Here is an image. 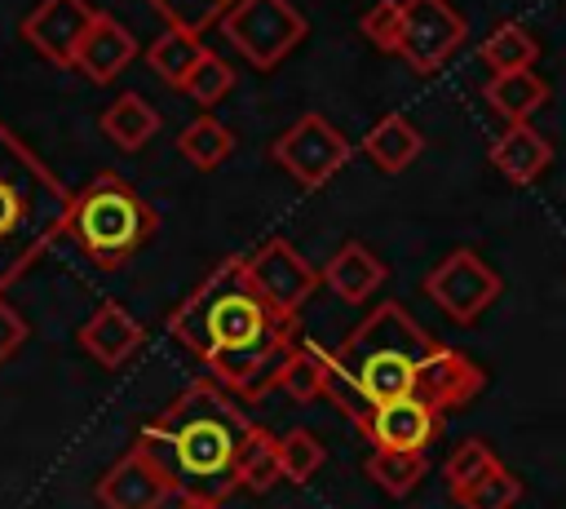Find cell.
I'll return each instance as SVG.
<instances>
[{"mask_svg": "<svg viewBox=\"0 0 566 509\" xmlns=\"http://www.w3.org/2000/svg\"><path fill=\"white\" fill-rule=\"evenodd\" d=\"M168 332L239 398H265L279 389V372L296 345V319L279 314L256 292L243 257L217 261L177 301Z\"/></svg>", "mask_w": 566, "mask_h": 509, "instance_id": "6da1fadb", "label": "cell"}, {"mask_svg": "<svg viewBox=\"0 0 566 509\" xmlns=\"http://www.w3.org/2000/svg\"><path fill=\"white\" fill-rule=\"evenodd\" d=\"M256 425L239 407V394L221 381L186 385L159 416L137 429V447L168 474L177 496L226 500L239 487V451Z\"/></svg>", "mask_w": 566, "mask_h": 509, "instance_id": "7a4b0ae2", "label": "cell"}, {"mask_svg": "<svg viewBox=\"0 0 566 509\" xmlns=\"http://www.w3.org/2000/svg\"><path fill=\"white\" fill-rule=\"evenodd\" d=\"M429 345L433 336L398 301H380L345 336V345L332 350L323 398H332L363 429L380 403L416 394V376H420Z\"/></svg>", "mask_w": 566, "mask_h": 509, "instance_id": "3957f363", "label": "cell"}, {"mask_svg": "<svg viewBox=\"0 0 566 509\" xmlns=\"http://www.w3.org/2000/svg\"><path fill=\"white\" fill-rule=\"evenodd\" d=\"M71 190L0 124V292L18 283L44 248L66 235Z\"/></svg>", "mask_w": 566, "mask_h": 509, "instance_id": "277c9868", "label": "cell"}, {"mask_svg": "<svg viewBox=\"0 0 566 509\" xmlns=\"http://www.w3.org/2000/svg\"><path fill=\"white\" fill-rule=\"evenodd\" d=\"M66 235L93 266L115 270L159 235V212L119 173H97L71 195Z\"/></svg>", "mask_w": 566, "mask_h": 509, "instance_id": "5b68a950", "label": "cell"}, {"mask_svg": "<svg viewBox=\"0 0 566 509\" xmlns=\"http://www.w3.org/2000/svg\"><path fill=\"white\" fill-rule=\"evenodd\" d=\"M217 27L256 71H274L310 35V22L292 0H234Z\"/></svg>", "mask_w": 566, "mask_h": 509, "instance_id": "8992f818", "label": "cell"}, {"mask_svg": "<svg viewBox=\"0 0 566 509\" xmlns=\"http://www.w3.org/2000/svg\"><path fill=\"white\" fill-rule=\"evenodd\" d=\"M270 155L305 186V190H323L349 159V142L340 128H332L318 111L301 115L292 128H283L270 146Z\"/></svg>", "mask_w": 566, "mask_h": 509, "instance_id": "52a82bcc", "label": "cell"}, {"mask_svg": "<svg viewBox=\"0 0 566 509\" xmlns=\"http://www.w3.org/2000/svg\"><path fill=\"white\" fill-rule=\"evenodd\" d=\"M424 297L455 323H478V314L500 297V274L473 248H455L424 274Z\"/></svg>", "mask_w": 566, "mask_h": 509, "instance_id": "ba28073f", "label": "cell"}, {"mask_svg": "<svg viewBox=\"0 0 566 509\" xmlns=\"http://www.w3.org/2000/svg\"><path fill=\"white\" fill-rule=\"evenodd\" d=\"M464 44V18L447 0H402V27H398V58L433 75L447 66V58Z\"/></svg>", "mask_w": 566, "mask_h": 509, "instance_id": "9c48e42d", "label": "cell"}, {"mask_svg": "<svg viewBox=\"0 0 566 509\" xmlns=\"http://www.w3.org/2000/svg\"><path fill=\"white\" fill-rule=\"evenodd\" d=\"M248 274H252V283H256V292L279 310V314H287V319H296L301 314V305L314 297V288L323 283V270H314L287 239H265V243H256L248 257Z\"/></svg>", "mask_w": 566, "mask_h": 509, "instance_id": "30bf717a", "label": "cell"}, {"mask_svg": "<svg viewBox=\"0 0 566 509\" xmlns=\"http://www.w3.org/2000/svg\"><path fill=\"white\" fill-rule=\"evenodd\" d=\"M93 18H97V9L88 0H40L22 18V40L53 66H75L80 40L88 35Z\"/></svg>", "mask_w": 566, "mask_h": 509, "instance_id": "8fae6325", "label": "cell"}, {"mask_svg": "<svg viewBox=\"0 0 566 509\" xmlns=\"http://www.w3.org/2000/svg\"><path fill=\"white\" fill-rule=\"evenodd\" d=\"M93 496H97L102 509H159V505H168V500L177 496V487H172L168 474L133 443V447L97 478Z\"/></svg>", "mask_w": 566, "mask_h": 509, "instance_id": "7c38bea8", "label": "cell"}, {"mask_svg": "<svg viewBox=\"0 0 566 509\" xmlns=\"http://www.w3.org/2000/svg\"><path fill=\"white\" fill-rule=\"evenodd\" d=\"M482 385H486V372L469 354L433 341L416 376V398H424L438 412H455V407H469L482 394Z\"/></svg>", "mask_w": 566, "mask_h": 509, "instance_id": "4fadbf2b", "label": "cell"}, {"mask_svg": "<svg viewBox=\"0 0 566 509\" xmlns=\"http://www.w3.org/2000/svg\"><path fill=\"white\" fill-rule=\"evenodd\" d=\"M438 425H442V412L429 407L424 398L416 394H402V398H389L380 403L363 434L376 443V447H398V451H424L433 438H438Z\"/></svg>", "mask_w": 566, "mask_h": 509, "instance_id": "5bb4252c", "label": "cell"}, {"mask_svg": "<svg viewBox=\"0 0 566 509\" xmlns=\"http://www.w3.org/2000/svg\"><path fill=\"white\" fill-rule=\"evenodd\" d=\"M75 336H80V350H84L97 367L115 372V367H124V363L137 354V345H142L146 332H142V323H137L119 301H102Z\"/></svg>", "mask_w": 566, "mask_h": 509, "instance_id": "9a60e30c", "label": "cell"}, {"mask_svg": "<svg viewBox=\"0 0 566 509\" xmlns=\"http://www.w3.org/2000/svg\"><path fill=\"white\" fill-rule=\"evenodd\" d=\"M137 58V40L124 22H115L111 13H97L88 35L80 40V53H75V71L88 75L93 84H111L128 62Z\"/></svg>", "mask_w": 566, "mask_h": 509, "instance_id": "2e32d148", "label": "cell"}, {"mask_svg": "<svg viewBox=\"0 0 566 509\" xmlns=\"http://www.w3.org/2000/svg\"><path fill=\"white\" fill-rule=\"evenodd\" d=\"M323 283H327L340 301L363 305V301H371V292L385 283V261H380L367 243L345 239V243L327 257V266H323Z\"/></svg>", "mask_w": 566, "mask_h": 509, "instance_id": "e0dca14e", "label": "cell"}, {"mask_svg": "<svg viewBox=\"0 0 566 509\" xmlns=\"http://www.w3.org/2000/svg\"><path fill=\"white\" fill-rule=\"evenodd\" d=\"M553 159V146L544 133H535L531 124H509L495 142H491V164L513 181V186H531Z\"/></svg>", "mask_w": 566, "mask_h": 509, "instance_id": "ac0fdd59", "label": "cell"}, {"mask_svg": "<svg viewBox=\"0 0 566 509\" xmlns=\"http://www.w3.org/2000/svg\"><path fill=\"white\" fill-rule=\"evenodd\" d=\"M424 150L420 128L407 115H380L367 133H363V155L380 168V173H402L407 164H416Z\"/></svg>", "mask_w": 566, "mask_h": 509, "instance_id": "d6986e66", "label": "cell"}, {"mask_svg": "<svg viewBox=\"0 0 566 509\" xmlns=\"http://www.w3.org/2000/svg\"><path fill=\"white\" fill-rule=\"evenodd\" d=\"M482 93H486V106H491L504 124H526L531 111L544 106L548 84H544L535 71H500V75L486 80Z\"/></svg>", "mask_w": 566, "mask_h": 509, "instance_id": "ffe728a7", "label": "cell"}, {"mask_svg": "<svg viewBox=\"0 0 566 509\" xmlns=\"http://www.w3.org/2000/svg\"><path fill=\"white\" fill-rule=\"evenodd\" d=\"M203 53H208V49H203L199 31H186V27H168V31H159V35L146 44V62H150V71H155L168 89H181L186 75L199 66Z\"/></svg>", "mask_w": 566, "mask_h": 509, "instance_id": "44dd1931", "label": "cell"}, {"mask_svg": "<svg viewBox=\"0 0 566 509\" xmlns=\"http://www.w3.org/2000/svg\"><path fill=\"white\" fill-rule=\"evenodd\" d=\"M102 133L124 146V150H142L155 133H159V111L142 97V93H119L106 111H102Z\"/></svg>", "mask_w": 566, "mask_h": 509, "instance_id": "7402d4cb", "label": "cell"}, {"mask_svg": "<svg viewBox=\"0 0 566 509\" xmlns=\"http://www.w3.org/2000/svg\"><path fill=\"white\" fill-rule=\"evenodd\" d=\"M327 359H332V350H323V345L296 336V345H292V354H287V363H283V372H279V389H283L292 403H314V398H323V389H327Z\"/></svg>", "mask_w": 566, "mask_h": 509, "instance_id": "603a6c76", "label": "cell"}, {"mask_svg": "<svg viewBox=\"0 0 566 509\" xmlns=\"http://www.w3.org/2000/svg\"><path fill=\"white\" fill-rule=\"evenodd\" d=\"M367 478L385 491V496H411L424 478V451H398V447H376L367 456Z\"/></svg>", "mask_w": 566, "mask_h": 509, "instance_id": "cb8c5ba5", "label": "cell"}, {"mask_svg": "<svg viewBox=\"0 0 566 509\" xmlns=\"http://www.w3.org/2000/svg\"><path fill=\"white\" fill-rule=\"evenodd\" d=\"M535 58H539V44H535V35L522 22H500L482 40V62L491 66V75H500V71H531Z\"/></svg>", "mask_w": 566, "mask_h": 509, "instance_id": "d4e9b609", "label": "cell"}, {"mask_svg": "<svg viewBox=\"0 0 566 509\" xmlns=\"http://www.w3.org/2000/svg\"><path fill=\"white\" fill-rule=\"evenodd\" d=\"M177 150H181L186 164H195V168L208 173V168H217V164L230 159V150H234V133H230L226 124H217L212 115H199V120H190V124L181 128Z\"/></svg>", "mask_w": 566, "mask_h": 509, "instance_id": "484cf974", "label": "cell"}, {"mask_svg": "<svg viewBox=\"0 0 566 509\" xmlns=\"http://www.w3.org/2000/svg\"><path fill=\"white\" fill-rule=\"evenodd\" d=\"M239 487L248 491H270L274 482H283V456H279V438L270 429H252L243 451H239Z\"/></svg>", "mask_w": 566, "mask_h": 509, "instance_id": "4316f807", "label": "cell"}, {"mask_svg": "<svg viewBox=\"0 0 566 509\" xmlns=\"http://www.w3.org/2000/svg\"><path fill=\"white\" fill-rule=\"evenodd\" d=\"M495 465H500V460H495V451H491L482 438H464V443L447 456V465H442L451 496H464V491H469L478 478H486Z\"/></svg>", "mask_w": 566, "mask_h": 509, "instance_id": "83f0119b", "label": "cell"}, {"mask_svg": "<svg viewBox=\"0 0 566 509\" xmlns=\"http://www.w3.org/2000/svg\"><path fill=\"white\" fill-rule=\"evenodd\" d=\"M460 509H513L522 500V478L504 465H495L486 478H478L464 496H455Z\"/></svg>", "mask_w": 566, "mask_h": 509, "instance_id": "f1b7e54d", "label": "cell"}, {"mask_svg": "<svg viewBox=\"0 0 566 509\" xmlns=\"http://www.w3.org/2000/svg\"><path fill=\"white\" fill-rule=\"evenodd\" d=\"M234 89V71H230V62L226 58H217L212 49L199 58V66L186 75V84H181V93L186 97H195L199 106H217L226 93Z\"/></svg>", "mask_w": 566, "mask_h": 509, "instance_id": "f546056e", "label": "cell"}, {"mask_svg": "<svg viewBox=\"0 0 566 509\" xmlns=\"http://www.w3.org/2000/svg\"><path fill=\"white\" fill-rule=\"evenodd\" d=\"M279 456H283V478L287 482H310L323 469V443L310 429H287L279 438Z\"/></svg>", "mask_w": 566, "mask_h": 509, "instance_id": "4dcf8cb0", "label": "cell"}, {"mask_svg": "<svg viewBox=\"0 0 566 509\" xmlns=\"http://www.w3.org/2000/svg\"><path fill=\"white\" fill-rule=\"evenodd\" d=\"M159 18H168V27H186V31H208L217 27L234 0H146Z\"/></svg>", "mask_w": 566, "mask_h": 509, "instance_id": "1f68e13d", "label": "cell"}, {"mask_svg": "<svg viewBox=\"0 0 566 509\" xmlns=\"http://www.w3.org/2000/svg\"><path fill=\"white\" fill-rule=\"evenodd\" d=\"M398 27H402V0H376L363 18H358V31L385 49V53H398Z\"/></svg>", "mask_w": 566, "mask_h": 509, "instance_id": "d6a6232c", "label": "cell"}, {"mask_svg": "<svg viewBox=\"0 0 566 509\" xmlns=\"http://www.w3.org/2000/svg\"><path fill=\"white\" fill-rule=\"evenodd\" d=\"M22 341H27V319L0 297V363H4Z\"/></svg>", "mask_w": 566, "mask_h": 509, "instance_id": "836d02e7", "label": "cell"}, {"mask_svg": "<svg viewBox=\"0 0 566 509\" xmlns=\"http://www.w3.org/2000/svg\"><path fill=\"white\" fill-rule=\"evenodd\" d=\"M172 509H221V500H203V496H177Z\"/></svg>", "mask_w": 566, "mask_h": 509, "instance_id": "e575fe53", "label": "cell"}]
</instances>
